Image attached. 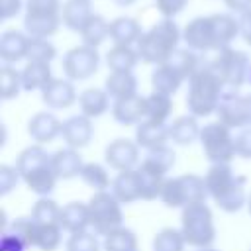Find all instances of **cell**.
Here are the masks:
<instances>
[{
    "label": "cell",
    "instance_id": "f6af8a7d",
    "mask_svg": "<svg viewBox=\"0 0 251 251\" xmlns=\"http://www.w3.org/2000/svg\"><path fill=\"white\" fill-rule=\"evenodd\" d=\"M35 222L31 218H18L10 224V229L6 233L18 237L25 247H33V237H35Z\"/></svg>",
    "mask_w": 251,
    "mask_h": 251
},
{
    "label": "cell",
    "instance_id": "3957f363",
    "mask_svg": "<svg viewBox=\"0 0 251 251\" xmlns=\"http://www.w3.org/2000/svg\"><path fill=\"white\" fill-rule=\"evenodd\" d=\"M16 169L20 171L22 182L31 192H35L37 196H49L57 186L59 178L53 171L51 155L39 143H33L29 147H25L18 155Z\"/></svg>",
    "mask_w": 251,
    "mask_h": 251
},
{
    "label": "cell",
    "instance_id": "7c38bea8",
    "mask_svg": "<svg viewBox=\"0 0 251 251\" xmlns=\"http://www.w3.org/2000/svg\"><path fill=\"white\" fill-rule=\"evenodd\" d=\"M218 122L227 126L229 129H243L249 126L247 118V106H245V94H237V90H226L218 110H216Z\"/></svg>",
    "mask_w": 251,
    "mask_h": 251
},
{
    "label": "cell",
    "instance_id": "4316f807",
    "mask_svg": "<svg viewBox=\"0 0 251 251\" xmlns=\"http://www.w3.org/2000/svg\"><path fill=\"white\" fill-rule=\"evenodd\" d=\"M143 35L141 25L135 18L129 16H118L110 22V39L116 45H133Z\"/></svg>",
    "mask_w": 251,
    "mask_h": 251
},
{
    "label": "cell",
    "instance_id": "1f68e13d",
    "mask_svg": "<svg viewBox=\"0 0 251 251\" xmlns=\"http://www.w3.org/2000/svg\"><path fill=\"white\" fill-rule=\"evenodd\" d=\"M104 90L110 94L112 100L133 96V94H137V78L133 73L110 71V75L106 76V82H104Z\"/></svg>",
    "mask_w": 251,
    "mask_h": 251
},
{
    "label": "cell",
    "instance_id": "5bb4252c",
    "mask_svg": "<svg viewBox=\"0 0 251 251\" xmlns=\"http://www.w3.org/2000/svg\"><path fill=\"white\" fill-rule=\"evenodd\" d=\"M182 41L186 43L188 49H192L196 53L216 51V39H214L210 16L192 18L182 29Z\"/></svg>",
    "mask_w": 251,
    "mask_h": 251
},
{
    "label": "cell",
    "instance_id": "83f0119b",
    "mask_svg": "<svg viewBox=\"0 0 251 251\" xmlns=\"http://www.w3.org/2000/svg\"><path fill=\"white\" fill-rule=\"evenodd\" d=\"M78 106H80V114H84L86 118H100L104 116L110 108V94L104 88H86L78 94Z\"/></svg>",
    "mask_w": 251,
    "mask_h": 251
},
{
    "label": "cell",
    "instance_id": "f1b7e54d",
    "mask_svg": "<svg viewBox=\"0 0 251 251\" xmlns=\"http://www.w3.org/2000/svg\"><path fill=\"white\" fill-rule=\"evenodd\" d=\"M210 20L216 39V51L229 47V43L239 35V20L231 14H212Z\"/></svg>",
    "mask_w": 251,
    "mask_h": 251
},
{
    "label": "cell",
    "instance_id": "ba28073f",
    "mask_svg": "<svg viewBox=\"0 0 251 251\" xmlns=\"http://www.w3.org/2000/svg\"><path fill=\"white\" fill-rule=\"evenodd\" d=\"M200 145L204 151V157L210 161V165L216 163H231L237 157L235 151V137L227 126L222 122H208L202 126L200 131Z\"/></svg>",
    "mask_w": 251,
    "mask_h": 251
},
{
    "label": "cell",
    "instance_id": "ac0fdd59",
    "mask_svg": "<svg viewBox=\"0 0 251 251\" xmlns=\"http://www.w3.org/2000/svg\"><path fill=\"white\" fill-rule=\"evenodd\" d=\"M92 135H94L92 120L86 118L84 114L71 116V118H67V120L63 122L61 137H63V141L67 143V147L82 149V147H86V145L92 141Z\"/></svg>",
    "mask_w": 251,
    "mask_h": 251
},
{
    "label": "cell",
    "instance_id": "2e32d148",
    "mask_svg": "<svg viewBox=\"0 0 251 251\" xmlns=\"http://www.w3.org/2000/svg\"><path fill=\"white\" fill-rule=\"evenodd\" d=\"M78 100L73 80L69 78H53L41 90V102L51 110H65L71 108Z\"/></svg>",
    "mask_w": 251,
    "mask_h": 251
},
{
    "label": "cell",
    "instance_id": "d4e9b609",
    "mask_svg": "<svg viewBox=\"0 0 251 251\" xmlns=\"http://www.w3.org/2000/svg\"><path fill=\"white\" fill-rule=\"evenodd\" d=\"M169 141V124H159L151 120H143L135 126V143L143 149H155L167 145Z\"/></svg>",
    "mask_w": 251,
    "mask_h": 251
},
{
    "label": "cell",
    "instance_id": "e0dca14e",
    "mask_svg": "<svg viewBox=\"0 0 251 251\" xmlns=\"http://www.w3.org/2000/svg\"><path fill=\"white\" fill-rule=\"evenodd\" d=\"M61 131H63V122L53 112H37L27 122V135L39 145L55 141L61 135Z\"/></svg>",
    "mask_w": 251,
    "mask_h": 251
},
{
    "label": "cell",
    "instance_id": "9c48e42d",
    "mask_svg": "<svg viewBox=\"0 0 251 251\" xmlns=\"http://www.w3.org/2000/svg\"><path fill=\"white\" fill-rule=\"evenodd\" d=\"M90 212V229L96 235H108L110 231L124 226V212L122 204L110 190L94 192L88 200Z\"/></svg>",
    "mask_w": 251,
    "mask_h": 251
},
{
    "label": "cell",
    "instance_id": "4dcf8cb0",
    "mask_svg": "<svg viewBox=\"0 0 251 251\" xmlns=\"http://www.w3.org/2000/svg\"><path fill=\"white\" fill-rule=\"evenodd\" d=\"M139 63V53L133 49V45H116L110 47L106 53V65L110 71L116 73H131L135 65Z\"/></svg>",
    "mask_w": 251,
    "mask_h": 251
},
{
    "label": "cell",
    "instance_id": "5b68a950",
    "mask_svg": "<svg viewBox=\"0 0 251 251\" xmlns=\"http://www.w3.org/2000/svg\"><path fill=\"white\" fill-rule=\"evenodd\" d=\"M180 231L186 245L194 249L212 247L216 241V224L212 208L206 202L190 204L180 214Z\"/></svg>",
    "mask_w": 251,
    "mask_h": 251
},
{
    "label": "cell",
    "instance_id": "277c9868",
    "mask_svg": "<svg viewBox=\"0 0 251 251\" xmlns=\"http://www.w3.org/2000/svg\"><path fill=\"white\" fill-rule=\"evenodd\" d=\"M224 92L226 88L222 80L216 76V73L210 69V65H202L188 80V92H186L188 114L196 118H206L210 114H216Z\"/></svg>",
    "mask_w": 251,
    "mask_h": 251
},
{
    "label": "cell",
    "instance_id": "cb8c5ba5",
    "mask_svg": "<svg viewBox=\"0 0 251 251\" xmlns=\"http://www.w3.org/2000/svg\"><path fill=\"white\" fill-rule=\"evenodd\" d=\"M202 127L198 126V118L192 114H184L175 118L169 124V141L175 145H190L200 139Z\"/></svg>",
    "mask_w": 251,
    "mask_h": 251
},
{
    "label": "cell",
    "instance_id": "f5cc1de1",
    "mask_svg": "<svg viewBox=\"0 0 251 251\" xmlns=\"http://www.w3.org/2000/svg\"><path fill=\"white\" fill-rule=\"evenodd\" d=\"M224 4L231 12H237V14H243V12L251 10V0H224Z\"/></svg>",
    "mask_w": 251,
    "mask_h": 251
},
{
    "label": "cell",
    "instance_id": "9a60e30c",
    "mask_svg": "<svg viewBox=\"0 0 251 251\" xmlns=\"http://www.w3.org/2000/svg\"><path fill=\"white\" fill-rule=\"evenodd\" d=\"M137 178H139V188H141V200H157L161 198L165 180H167V171L155 165L153 161L145 159L137 165Z\"/></svg>",
    "mask_w": 251,
    "mask_h": 251
},
{
    "label": "cell",
    "instance_id": "7402d4cb",
    "mask_svg": "<svg viewBox=\"0 0 251 251\" xmlns=\"http://www.w3.org/2000/svg\"><path fill=\"white\" fill-rule=\"evenodd\" d=\"M59 226H61L63 231H67L69 235H71V233L88 231V227H90L88 204H84V202H69V204L61 206Z\"/></svg>",
    "mask_w": 251,
    "mask_h": 251
},
{
    "label": "cell",
    "instance_id": "ee69618b",
    "mask_svg": "<svg viewBox=\"0 0 251 251\" xmlns=\"http://www.w3.org/2000/svg\"><path fill=\"white\" fill-rule=\"evenodd\" d=\"M65 251H100V241L94 231H80V233H71Z\"/></svg>",
    "mask_w": 251,
    "mask_h": 251
},
{
    "label": "cell",
    "instance_id": "836d02e7",
    "mask_svg": "<svg viewBox=\"0 0 251 251\" xmlns=\"http://www.w3.org/2000/svg\"><path fill=\"white\" fill-rule=\"evenodd\" d=\"M80 37H82L84 45L98 49L110 37V22L104 16H100V14H92L90 20L80 29Z\"/></svg>",
    "mask_w": 251,
    "mask_h": 251
},
{
    "label": "cell",
    "instance_id": "7dc6e473",
    "mask_svg": "<svg viewBox=\"0 0 251 251\" xmlns=\"http://www.w3.org/2000/svg\"><path fill=\"white\" fill-rule=\"evenodd\" d=\"M20 180H22V176H20V171L16 167H12V165H0V194L2 196L10 194Z\"/></svg>",
    "mask_w": 251,
    "mask_h": 251
},
{
    "label": "cell",
    "instance_id": "816d5d0a",
    "mask_svg": "<svg viewBox=\"0 0 251 251\" xmlns=\"http://www.w3.org/2000/svg\"><path fill=\"white\" fill-rule=\"evenodd\" d=\"M239 37L251 47V10L239 14Z\"/></svg>",
    "mask_w": 251,
    "mask_h": 251
},
{
    "label": "cell",
    "instance_id": "d590c367",
    "mask_svg": "<svg viewBox=\"0 0 251 251\" xmlns=\"http://www.w3.org/2000/svg\"><path fill=\"white\" fill-rule=\"evenodd\" d=\"M63 239V227L59 224H37L33 247L41 251H57Z\"/></svg>",
    "mask_w": 251,
    "mask_h": 251
},
{
    "label": "cell",
    "instance_id": "9f6ffc18",
    "mask_svg": "<svg viewBox=\"0 0 251 251\" xmlns=\"http://www.w3.org/2000/svg\"><path fill=\"white\" fill-rule=\"evenodd\" d=\"M245 208H247V212H249V216H251V192L247 194V204H245Z\"/></svg>",
    "mask_w": 251,
    "mask_h": 251
},
{
    "label": "cell",
    "instance_id": "6da1fadb",
    "mask_svg": "<svg viewBox=\"0 0 251 251\" xmlns=\"http://www.w3.org/2000/svg\"><path fill=\"white\" fill-rule=\"evenodd\" d=\"M204 180H206L208 196L222 212L233 214L247 204L245 176L237 175L231 169V163L210 165V169L204 175Z\"/></svg>",
    "mask_w": 251,
    "mask_h": 251
},
{
    "label": "cell",
    "instance_id": "11a10c76",
    "mask_svg": "<svg viewBox=\"0 0 251 251\" xmlns=\"http://www.w3.org/2000/svg\"><path fill=\"white\" fill-rule=\"evenodd\" d=\"M245 106H247V118H249V126H251V94H245Z\"/></svg>",
    "mask_w": 251,
    "mask_h": 251
},
{
    "label": "cell",
    "instance_id": "91938a15",
    "mask_svg": "<svg viewBox=\"0 0 251 251\" xmlns=\"http://www.w3.org/2000/svg\"><path fill=\"white\" fill-rule=\"evenodd\" d=\"M249 251H251V249H249Z\"/></svg>",
    "mask_w": 251,
    "mask_h": 251
},
{
    "label": "cell",
    "instance_id": "8992f818",
    "mask_svg": "<svg viewBox=\"0 0 251 251\" xmlns=\"http://www.w3.org/2000/svg\"><path fill=\"white\" fill-rule=\"evenodd\" d=\"M206 198H208L206 180L196 173H184L180 176L167 178L161 192V202L173 210L176 208L184 210L190 204L206 202Z\"/></svg>",
    "mask_w": 251,
    "mask_h": 251
},
{
    "label": "cell",
    "instance_id": "7bdbcfd3",
    "mask_svg": "<svg viewBox=\"0 0 251 251\" xmlns=\"http://www.w3.org/2000/svg\"><path fill=\"white\" fill-rule=\"evenodd\" d=\"M55 57H57V47L49 39H45V37H29L27 61L51 63Z\"/></svg>",
    "mask_w": 251,
    "mask_h": 251
},
{
    "label": "cell",
    "instance_id": "680465c9",
    "mask_svg": "<svg viewBox=\"0 0 251 251\" xmlns=\"http://www.w3.org/2000/svg\"><path fill=\"white\" fill-rule=\"evenodd\" d=\"M194 251H220V249H214V247H204V249H194Z\"/></svg>",
    "mask_w": 251,
    "mask_h": 251
},
{
    "label": "cell",
    "instance_id": "e575fe53",
    "mask_svg": "<svg viewBox=\"0 0 251 251\" xmlns=\"http://www.w3.org/2000/svg\"><path fill=\"white\" fill-rule=\"evenodd\" d=\"M173 112V98L163 92H151L145 96V120L167 124L169 116Z\"/></svg>",
    "mask_w": 251,
    "mask_h": 251
},
{
    "label": "cell",
    "instance_id": "44dd1931",
    "mask_svg": "<svg viewBox=\"0 0 251 251\" xmlns=\"http://www.w3.org/2000/svg\"><path fill=\"white\" fill-rule=\"evenodd\" d=\"M51 165H53V171L59 180H71L75 176H80L84 161H82V155L78 149L61 147L55 153H51Z\"/></svg>",
    "mask_w": 251,
    "mask_h": 251
},
{
    "label": "cell",
    "instance_id": "f546056e",
    "mask_svg": "<svg viewBox=\"0 0 251 251\" xmlns=\"http://www.w3.org/2000/svg\"><path fill=\"white\" fill-rule=\"evenodd\" d=\"M22 73V86L24 90H43L55 76L51 73V63H37V61H27L25 67L20 71Z\"/></svg>",
    "mask_w": 251,
    "mask_h": 251
},
{
    "label": "cell",
    "instance_id": "db71d44e",
    "mask_svg": "<svg viewBox=\"0 0 251 251\" xmlns=\"http://www.w3.org/2000/svg\"><path fill=\"white\" fill-rule=\"evenodd\" d=\"M116 6H120V8H127V6H131V4H135L137 0H112Z\"/></svg>",
    "mask_w": 251,
    "mask_h": 251
},
{
    "label": "cell",
    "instance_id": "b9f144b4",
    "mask_svg": "<svg viewBox=\"0 0 251 251\" xmlns=\"http://www.w3.org/2000/svg\"><path fill=\"white\" fill-rule=\"evenodd\" d=\"M184 247L186 241L182 231L175 227H163L153 237V251H184Z\"/></svg>",
    "mask_w": 251,
    "mask_h": 251
},
{
    "label": "cell",
    "instance_id": "603a6c76",
    "mask_svg": "<svg viewBox=\"0 0 251 251\" xmlns=\"http://www.w3.org/2000/svg\"><path fill=\"white\" fill-rule=\"evenodd\" d=\"M110 192L118 198L120 204H131L135 200H141V188H139V178H137V171H120L114 178H112V186Z\"/></svg>",
    "mask_w": 251,
    "mask_h": 251
},
{
    "label": "cell",
    "instance_id": "60d3db41",
    "mask_svg": "<svg viewBox=\"0 0 251 251\" xmlns=\"http://www.w3.org/2000/svg\"><path fill=\"white\" fill-rule=\"evenodd\" d=\"M59 216L61 206L49 196H39L31 208V220L35 224H59Z\"/></svg>",
    "mask_w": 251,
    "mask_h": 251
},
{
    "label": "cell",
    "instance_id": "f907efd6",
    "mask_svg": "<svg viewBox=\"0 0 251 251\" xmlns=\"http://www.w3.org/2000/svg\"><path fill=\"white\" fill-rule=\"evenodd\" d=\"M22 10V0H0V18L10 20Z\"/></svg>",
    "mask_w": 251,
    "mask_h": 251
},
{
    "label": "cell",
    "instance_id": "484cf974",
    "mask_svg": "<svg viewBox=\"0 0 251 251\" xmlns=\"http://www.w3.org/2000/svg\"><path fill=\"white\" fill-rule=\"evenodd\" d=\"M92 14L94 12H92L90 0H65L63 2V10H61L63 25L71 31L80 33V29L84 27V24L90 20Z\"/></svg>",
    "mask_w": 251,
    "mask_h": 251
},
{
    "label": "cell",
    "instance_id": "30bf717a",
    "mask_svg": "<svg viewBox=\"0 0 251 251\" xmlns=\"http://www.w3.org/2000/svg\"><path fill=\"white\" fill-rule=\"evenodd\" d=\"M208 65L216 73V76L222 80L226 90H237L245 82L251 61L243 51H237L233 47H224Z\"/></svg>",
    "mask_w": 251,
    "mask_h": 251
},
{
    "label": "cell",
    "instance_id": "7a4b0ae2",
    "mask_svg": "<svg viewBox=\"0 0 251 251\" xmlns=\"http://www.w3.org/2000/svg\"><path fill=\"white\" fill-rule=\"evenodd\" d=\"M182 29L176 25V22L173 18H163L155 22L147 31H143V35L135 43V49L143 63L157 67L173 57V53L178 49Z\"/></svg>",
    "mask_w": 251,
    "mask_h": 251
},
{
    "label": "cell",
    "instance_id": "52a82bcc",
    "mask_svg": "<svg viewBox=\"0 0 251 251\" xmlns=\"http://www.w3.org/2000/svg\"><path fill=\"white\" fill-rule=\"evenodd\" d=\"M63 4L61 0H25V16L24 29L29 37H45L55 35L63 24L61 18Z\"/></svg>",
    "mask_w": 251,
    "mask_h": 251
},
{
    "label": "cell",
    "instance_id": "f35d334b",
    "mask_svg": "<svg viewBox=\"0 0 251 251\" xmlns=\"http://www.w3.org/2000/svg\"><path fill=\"white\" fill-rule=\"evenodd\" d=\"M104 251H137V235L129 227H118L104 237Z\"/></svg>",
    "mask_w": 251,
    "mask_h": 251
},
{
    "label": "cell",
    "instance_id": "681fc988",
    "mask_svg": "<svg viewBox=\"0 0 251 251\" xmlns=\"http://www.w3.org/2000/svg\"><path fill=\"white\" fill-rule=\"evenodd\" d=\"M186 4L188 0H155V6L163 18H175L186 8Z\"/></svg>",
    "mask_w": 251,
    "mask_h": 251
},
{
    "label": "cell",
    "instance_id": "d6a6232c",
    "mask_svg": "<svg viewBox=\"0 0 251 251\" xmlns=\"http://www.w3.org/2000/svg\"><path fill=\"white\" fill-rule=\"evenodd\" d=\"M182 82H184V78L169 63L157 65L155 71L151 73V86H153L155 92H163V94H169L171 96V94H175L180 88Z\"/></svg>",
    "mask_w": 251,
    "mask_h": 251
},
{
    "label": "cell",
    "instance_id": "8d00e7d4",
    "mask_svg": "<svg viewBox=\"0 0 251 251\" xmlns=\"http://www.w3.org/2000/svg\"><path fill=\"white\" fill-rule=\"evenodd\" d=\"M167 63H169L171 67H175V69L178 71V75H180L184 80H190V76L202 67V65H200V59H198V55H196V51H192V49H188V47H178Z\"/></svg>",
    "mask_w": 251,
    "mask_h": 251
},
{
    "label": "cell",
    "instance_id": "6f0895ef",
    "mask_svg": "<svg viewBox=\"0 0 251 251\" xmlns=\"http://www.w3.org/2000/svg\"><path fill=\"white\" fill-rule=\"evenodd\" d=\"M245 82H247V84H251V65H249V69H247V76H245Z\"/></svg>",
    "mask_w": 251,
    "mask_h": 251
},
{
    "label": "cell",
    "instance_id": "74e56055",
    "mask_svg": "<svg viewBox=\"0 0 251 251\" xmlns=\"http://www.w3.org/2000/svg\"><path fill=\"white\" fill-rule=\"evenodd\" d=\"M80 178L86 186H90L94 192H102V190H110L112 186V178L106 171L104 165L100 163H84L82 171H80Z\"/></svg>",
    "mask_w": 251,
    "mask_h": 251
},
{
    "label": "cell",
    "instance_id": "ab89813d",
    "mask_svg": "<svg viewBox=\"0 0 251 251\" xmlns=\"http://www.w3.org/2000/svg\"><path fill=\"white\" fill-rule=\"evenodd\" d=\"M20 90H24L22 86V73L18 69H14L12 65H2L0 69V96L2 100H12L20 94Z\"/></svg>",
    "mask_w": 251,
    "mask_h": 251
},
{
    "label": "cell",
    "instance_id": "4fadbf2b",
    "mask_svg": "<svg viewBox=\"0 0 251 251\" xmlns=\"http://www.w3.org/2000/svg\"><path fill=\"white\" fill-rule=\"evenodd\" d=\"M104 161L114 171H131L139 165V145L131 139L118 137L104 149Z\"/></svg>",
    "mask_w": 251,
    "mask_h": 251
},
{
    "label": "cell",
    "instance_id": "c3c4849f",
    "mask_svg": "<svg viewBox=\"0 0 251 251\" xmlns=\"http://www.w3.org/2000/svg\"><path fill=\"white\" fill-rule=\"evenodd\" d=\"M235 151L237 157L241 159H251V126L239 129V133L235 135Z\"/></svg>",
    "mask_w": 251,
    "mask_h": 251
},
{
    "label": "cell",
    "instance_id": "ffe728a7",
    "mask_svg": "<svg viewBox=\"0 0 251 251\" xmlns=\"http://www.w3.org/2000/svg\"><path fill=\"white\" fill-rule=\"evenodd\" d=\"M112 116L122 126H137L145 120V96L133 94L127 98L114 100Z\"/></svg>",
    "mask_w": 251,
    "mask_h": 251
},
{
    "label": "cell",
    "instance_id": "8fae6325",
    "mask_svg": "<svg viewBox=\"0 0 251 251\" xmlns=\"http://www.w3.org/2000/svg\"><path fill=\"white\" fill-rule=\"evenodd\" d=\"M100 65V55L96 47L88 45H76L69 49L63 57V73L69 80H86L92 75H96Z\"/></svg>",
    "mask_w": 251,
    "mask_h": 251
},
{
    "label": "cell",
    "instance_id": "d6986e66",
    "mask_svg": "<svg viewBox=\"0 0 251 251\" xmlns=\"http://www.w3.org/2000/svg\"><path fill=\"white\" fill-rule=\"evenodd\" d=\"M29 51V35L18 29H6L0 35V59L6 65L20 63L22 59H27Z\"/></svg>",
    "mask_w": 251,
    "mask_h": 251
},
{
    "label": "cell",
    "instance_id": "bcb514c9",
    "mask_svg": "<svg viewBox=\"0 0 251 251\" xmlns=\"http://www.w3.org/2000/svg\"><path fill=\"white\" fill-rule=\"evenodd\" d=\"M175 157H176V155H175L173 147H169V145H161V147L149 149L147 155H145V159L153 161L155 165H159V167L165 169L167 173L173 169V165H175Z\"/></svg>",
    "mask_w": 251,
    "mask_h": 251
}]
</instances>
